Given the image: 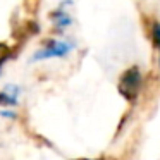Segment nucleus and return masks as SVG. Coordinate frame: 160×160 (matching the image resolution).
Here are the masks:
<instances>
[{
	"label": "nucleus",
	"mask_w": 160,
	"mask_h": 160,
	"mask_svg": "<svg viewBox=\"0 0 160 160\" xmlns=\"http://www.w3.org/2000/svg\"><path fill=\"white\" fill-rule=\"evenodd\" d=\"M78 160H88V158H78Z\"/></svg>",
	"instance_id": "nucleus-8"
},
{
	"label": "nucleus",
	"mask_w": 160,
	"mask_h": 160,
	"mask_svg": "<svg viewBox=\"0 0 160 160\" xmlns=\"http://www.w3.org/2000/svg\"><path fill=\"white\" fill-rule=\"evenodd\" d=\"M152 40H153V47L158 52V64H160V22L155 21L152 26Z\"/></svg>",
	"instance_id": "nucleus-4"
},
{
	"label": "nucleus",
	"mask_w": 160,
	"mask_h": 160,
	"mask_svg": "<svg viewBox=\"0 0 160 160\" xmlns=\"http://www.w3.org/2000/svg\"><path fill=\"white\" fill-rule=\"evenodd\" d=\"M16 103H18V98L11 97L5 90L0 91V105H4V107H14Z\"/></svg>",
	"instance_id": "nucleus-5"
},
{
	"label": "nucleus",
	"mask_w": 160,
	"mask_h": 160,
	"mask_svg": "<svg viewBox=\"0 0 160 160\" xmlns=\"http://www.w3.org/2000/svg\"><path fill=\"white\" fill-rule=\"evenodd\" d=\"M0 115H2V117H14V114H12V112H7V110H2Z\"/></svg>",
	"instance_id": "nucleus-7"
},
{
	"label": "nucleus",
	"mask_w": 160,
	"mask_h": 160,
	"mask_svg": "<svg viewBox=\"0 0 160 160\" xmlns=\"http://www.w3.org/2000/svg\"><path fill=\"white\" fill-rule=\"evenodd\" d=\"M50 19H52V22L57 26L59 29H64V28H67V26L72 22V19H71V16L67 14L66 11H64L62 7L60 9H57V11H53L52 14H50Z\"/></svg>",
	"instance_id": "nucleus-3"
},
{
	"label": "nucleus",
	"mask_w": 160,
	"mask_h": 160,
	"mask_svg": "<svg viewBox=\"0 0 160 160\" xmlns=\"http://www.w3.org/2000/svg\"><path fill=\"white\" fill-rule=\"evenodd\" d=\"M72 50V45L64 40H48L43 48L33 53V60H45V59H57V57H66Z\"/></svg>",
	"instance_id": "nucleus-2"
},
{
	"label": "nucleus",
	"mask_w": 160,
	"mask_h": 160,
	"mask_svg": "<svg viewBox=\"0 0 160 160\" xmlns=\"http://www.w3.org/2000/svg\"><path fill=\"white\" fill-rule=\"evenodd\" d=\"M139 86H141V72L136 66H132L121 74L117 90L128 102H134L139 95Z\"/></svg>",
	"instance_id": "nucleus-1"
},
{
	"label": "nucleus",
	"mask_w": 160,
	"mask_h": 160,
	"mask_svg": "<svg viewBox=\"0 0 160 160\" xmlns=\"http://www.w3.org/2000/svg\"><path fill=\"white\" fill-rule=\"evenodd\" d=\"M9 57H11V50H9V47L4 45V43H0V69H2V66L7 62Z\"/></svg>",
	"instance_id": "nucleus-6"
}]
</instances>
